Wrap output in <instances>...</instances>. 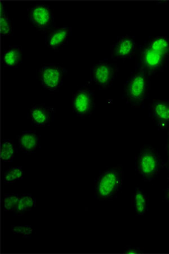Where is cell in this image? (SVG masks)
<instances>
[{"mask_svg":"<svg viewBox=\"0 0 169 254\" xmlns=\"http://www.w3.org/2000/svg\"><path fill=\"white\" fill-rule=\"evenodd\" d=\"M152 117L161 129L169 127V101L155 100L151 104Z\"/></svg>","mask_w":169,"mask_h":254,"instance_id":"8fae6325","label":"cell"},{"mask_svg":"<svg viewBox=\"0 0 169 254\" xmlns=\"http://www.w3.org/2000/svg\"><path fill=\"white\" fill-rule=\"evenodd\" d=\"M123 168L120 166L104 171L95 182V197L99 201L115 198L123 184Z\"/></svg>","mask_w":169,"mask_h":254,"instance_id":"7a4b0ae2","label":"cell"},{"mask_svg":"<svg viewBox=\"0 0 169 254\" xmlns=\"http://www.w3.org/2000/svg\"><path fill=\"white\" fill-rule=\"evenodd\" d=\"M149 197L144 190L139 188L135 189L132 197V204L135 214L145 215L149 210Z\"/></svg>","mask_w":169,"mask_h":254,"instance_id":"5bb4252c","label":"cell"},{"mask_svg":"<svg viewBox=\"0 0 169 254\" xmlns=\"http://www.w3.org/2000/svg\"><path fill=\"white\" fill-rule=\"evenodd\" d=\"M137 44L132 37H121L112 48V58L125 59L130 58L136 50Z\"/></svg>","mask_w":169,"mask_h":254,"instance_id":"30bf717a","label":"cell"},{"mask_svg":"<svg viewBox=\"0 0 169 254\" xmlns=\"http://www.w3.org/2000/svg\"><path fill=\"white\" fill-rule=\"evenodd\" d=\"M166 149L167 155V168L169 172V135L167 139Z\"/></svg>","mask_w":169,"mask_h":254,"instance_id":"603a6c76","label":"cell"},{"mask_svg":"<svg viewBox=\"0 0 169 254\" xmlns=\"http://www.w3.org/2000/svg\"><path fill=\"white\" fill-rule=\"evenodd\" d=\"M144 252L143 250L140 248L128 247L126 248L123 252L124 254H141Z\"/></svg>","mask_w":169,"mask_h":254,"instance_id":"7402d4cb","label":"cell"},{"mask_svg":"<svg viewBox=\"0 0 169 254\" xmlns=\"http://www.w3.org/2000/svg\"><path fill=\"white\" fill-rule=\"evenodd\" d=\"M65 72V69L58 65L44 66L40 70L42 87L50 92H56L62 86Z\"/></svg>","mask_w":169,"mask_h":254,"instance_id":"8992f818","label":"cell"},{"mask_svg":"<svg viewBox=\"0 0 169 254\" xmlns=\"http://www.w3.org/2000/svg\"><path fill=\"white\" fill-rule=\"evenodd\" d=\"M29 19L34 26L41 31H47L52 28L54 16L48 6L36 5L29 10Z\"/></svg>","mask_w":169,"mask_h":254,"instance_id":"ba28073f","label":"cell"},{"mask_svg":"<svg viewBox=\"0 0 169 254\" xmlns=\"http://www.w3.org/2000/svg\"><path fill=\"white\" fill-rule=\"evenodd\" d=\"M24 175L22 167H10L4 174V181L5 184H10L23 179Z\"/></svg>","mask_w":169,"mask_h":254,"instance_id":"ac0fdd59","label":"cell"},{"mask_svg":"<svg viewBox=\"0 0 169 254\" xmlns=\"http://www.w3.org/2000/svg\"><path fill=\"white\" fill-rule=\"evenodd\" d=\"M162 168V160L157 151L149 145L139 151L135 162L138 174L146 181L153 180Z\"/></svg>","mask_w":169,"mask_h":254,"instance_id":"3957f363","label":"cell"},{"mask_svg":"<svg viewBox=\"0 0 169 254\" xmlns=\"http://www.w3.org/2000/svg\"><path fill=\"white\" fill-rule=\"evenodd\" d=\"M169 56V40L159 36L148 42L142 51V68L148 74L154 73L165 64Z\"/></svg>","mask_w":169,"mask_h":254,"instance_id":"6da1fadb","label":"cell"},{"mask_svg":"<svg viewBox=\"0 0 169 254\" xmlns=\"http://www.w3.org/2000/svg\"><path fill=\"white\" fill-rule=\"evenodd\" d=\"M20 196V194H8L4 196V209L5 211L14 212L18 204Z\"/></svg>","mask_w":169,"mask_h":254,"instance_id":"ffe728a7","label":"cell"},{"mask_svg":"<svg viewBox=\"0 0 169 254\" xmlns=\"http://www.w3.org/2000/svg\"><path fill=\"white\" fill-rule=\"evenodd\" d=\"M70 33V28L62 27L54 29L46 36V45L49 48L57 50L66 44Z\"/></svg>","mask_w":169,"mask_h":254,"instance_id":"7c38bea8","label":"cell"},{"mask_svg":"<svg viewBox=\"0 0 169 254\" xmlns=\"http://www.w3.org/2000/svg\"><path fill=\"white\" fill-rule=\"evenodd\" d=\"M147 73L142 68L135 73L127 82L125 95L128 102L133 106L141 105L146 97Z\"/></svg>","mask_w":169,"mask_h":254,"instance_id":"277c9868","label":"cell"},{"mask_svg":"<svg viewBox=\"0 0 169 254\" xmlns=\"http://www.w3.org/2000/svg\"><path fill=\"white\" fill-rule=\"evenodd\" d=\"M36 205V198L30 194H20L19 200L14 211L15 215H22L31 210Z\"/></svg>","mask_w":169,"mask_h":254,"instance_id":"2e32d148","label":"cell"},{"mask_svg":"<svg viewBox=\"0 0 169 254\" xmlns=\"http://www.w3.org/2000/svg\"><path fill=\"white\" fill-rule=\"evenodd\" d=\"M164 199L167 202L169 203V184L165 191Z\"/></svg>","mask_w":169,"mask_h":254,"instance_id":"cb8c5ba5","label":"cell"},{"mask_svg":"<svg viewBox=\"0 0 169 254\" xmlns=\"http://www.w3.org/2000/svg\"><path fill=\"white\" fill-rule=\"evenodd\" d=\"M71 105L80 117H89L95 107L94 92L87 87L80 88L74 95Z\"/></svg>","mask_w":169,"mask_h":254,"instance_id":"5b68a950","label":"cell"},{"mask_svg":"<svg viewBox=\"0 0 169 254\" xmlns=\"http://www.w3.org/2000/svg\"><path fill=\"white\" fill-rule=\"evenodd\" d=\"M54 114V109L45 104L33 106L30 111V118L32 124L38 127L49 126Z\"/></svg>","mask_w":169,"mask_h":254,"instance_id":"9c48e42d","label":"cell"},{"mask_svg":"<svg viewBox=\"0 0 169 254\" xmlns=\"http://www.w3.org/2000/svg\"><path fill=\"white\" fill-rule=\"evenodd\" d=\"M19 147L26 154H32L40 146V137L33 131H25L19 136Z\"/></svg>","mask_w":169,"mask_h":254,"instance_id":"4fadbf2b","label":"cell"},{"mask_svg":"<svg viewBox=\"0 0 169 254\" xmlns=\"http://www.w3.org/2000/svg\"><path fill=\"white\" fill-rule=\"evenodd\" d=\"M15 148L10 139L3 140L1 146V159L3 162H11L15 157Z\"/></svg>","mask_w":169,"mask_h":254,"instance_id":"e0dca14e","label":"cell"},{"mask_svg":"<svg viewBox=\"0 0 169 254\" xmlns=\"http://www.w3.org/2000/svg\"><path fill=\"white\" fill-rule=\"evenodd\" d=\"M11 232L16 235H22L24 238H31L34 230L29 225H13L11 226Z\"/></svg>","mask_w":169,"mask_h":254,"instance_id":"44dd1931","label":"cell"},{"mask_svg":"<svg viewBox=\"0 0 169 254\" xmlns=\"http://www.w3.org/2000/svg\"><path fill=\"white\" fill-rule=\"evenodd\" d=\"M12 32L11 21L7 12L4 9L3 2L1 4V33L3 36L11 35Z\"/></svg>","mask_w":169,"mask_h":254,"instance_id":"d6986e66","label":"cell"},{"mask_svg":"<svg viewBox=\"0 0 169 254\" xmlns=\"http://www.w3.org/2000/svg\"><path fill=\"white\" fill-rule=\"evenodd\" d=\"M22 62V51L18 46H12L5 51L3 63L5 66L16 67Z\"/></svg>","mask_w":169,"mask_h":254,"instance_id":"9a60e30c","label":"cell"},{"mask_svg":"<svg viewBox=\"0 0 169 254\" xmlns=\"http://www.w3.org/2000/svg\"><path fill=\"white\" fill-rule=\"evenodd\" d=\"M116 73L115 65L108 63H99L92 67L91 78L97 85L107 88L111 86Z\"/></svg>","mask_w":169,"mask_h":254,"instance_id":"52a82bcc","label":"cell"}]
</instances>
